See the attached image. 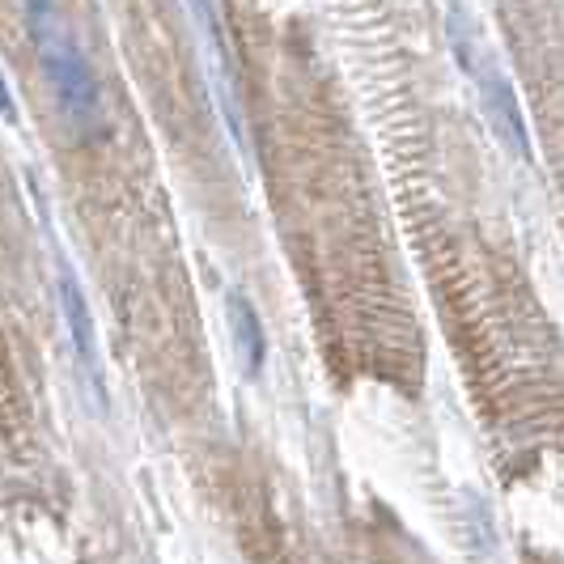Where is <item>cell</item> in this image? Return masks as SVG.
<instances>
[{
  "mask_svg": "<svg viewBox=\"0 0 564 564\" xmlns=\"http://www.w3.org/2000/svg\"><path fill=\"white\" fill-rule=\"evenodd\" d=\"M22 13H26L30 43H34L43 77L52 85L59 119L82 137L98 132L102 128V85H98V73L85 56V47L77 43V34L64 22L59 4L56 0H22Z\"/></svg>",
  "mask_w": 564,
  "mask_h": 564,
  "instance_id": "6da1fadb",
  "label": "cell"
},
{
  "mask_svg": "<svg viewBox=\"0 0 564 564\" xmlns=\"http://www.w3.org/2000/svg\"><path fill=\"white\" fill-rule=\"evenodd\" d=\"M192 18H196L199 43H204V56H208V82L217 89V102H221V115L229 123V137L238 144V153L247 158L251 144H247V132H242V111H238V94H234V77H229V47L226 34H221V18H217V4L213 0H187Z\"/></svg>",
  "mask_w": 564,
  "mask_h": 564,
  "instance_id": "7a4b0ae2",
  "label": "cell"
},
{
  "mask_svg": "<svg viewBox=\"0 0 564 564\" xmlns=\"http://www.w3.org/2000/svg\"><path fill=\"white\" fill-rule=\"evenodd\" d=\"M59 311L68 323V339H73V357L82 366L85 382L94 387V395L102 399V366H98V336H94V318H89V302L77 281V272L59 259Z\"/></svg>",
  "mask_w": 564,
  "mask_h": 564,
  "instance_id": "3957f363",
  "label": "cell"
},
{
  "mask_svg": "<svg viewBox=\"0 0 564 564\" xmlns=\"http://www.w3.org/2000/svg\"><path fill=\"white\" fill-rule=\"evenodd\" d=\"M467 68L480 77L484 107H488V115H492V123H501V137L513 144V153H522V158H527V153H531V144H527V132H522V115H518V102H513L509 82L497 73V68H480V59H471Z\"/></svg>",
  "mask_w": 564,
  "mask_h": 564,
  "instance_id": "277c9868",
  "label": "cell"
},
{
  "mask_svg": "<svg viewBox=\"0 0 564 564\" xmlns=\"http://www.w3.org/2000/svg\"><path fill=\"white\" fill-rule=\"evenodd\" d=\"M229 327H234V344H238L242 369L259 373L263 357H268V339H263V327H259V314H254V306L242 293H229Z\"/></svg>",
  "mask_w": 564,
  "mask_h": 564,
  "instance_id": "5b68a950",
  "label": "cell"
},
{
  "mask_svg": "<svg viewBox=\"0 0 564 564\" xmlns=\"http://www.w3.org/2000/svg\"><path fill=\"white\" fill-rule=\"evenodd\" d=\"M0 119L4 123H18V102H13V94H9V82L0 77Z\"/></svg>",
  "mask_w": 564,
  "mask_h": 564,
  "instance_id": "8992f818",
  "label": "cell"
}]
</instances>
